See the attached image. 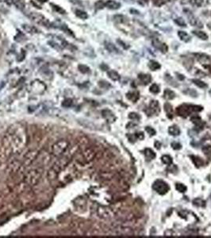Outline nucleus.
I'll return each mask as SVG.
<instances>
[{
    "mask_svg": "<svg viewBox=\"0 0 211 238\" xmlns=\"http://www.w3.org/2000/svg\"><path fill=\"white\" fill-rule=\"evenodd\" d=\"M202 107H201V106L183 104L177 108L176 112L179 116H181L183 118H187V116L190 115L191 113L200 112L202 110Z\"/></svg>",
    "mask_w": 211,
    "mask_h": 238,
    "instance_id": "1",
    "label": "nucleus"
},
{
    "mask_svg": "<svg viewBox=\"0 0 211 238\" xmlns=\"http://www.w3.org/2000/svg\"><path fill=\"white\" fill-rule=\"evenodd\" d=\"M69 146V143L66 140H60L57 142H56L52 148V153L56 156H60L64 154L67 148Z\"/></svg>",
    "mask_w": 211,
    "mask_h": 238,
    "instance_id": "2",
    "label": "nucleus"
},
{
    "mask_svg": "<svg viewBox=\"0 0 211 238\" xmlns=\"http://www.w3.org/2000/svg\"><path fill=\"white\" fill-rule=\"evenodd\" d=\"M41 175L40 172L38 169H33L30 171L26 175V181L28 184L36 185L39 182Z\"/></svg>",
    "mask_w": 211,
    "mask_h": 238,
    "instance_id": "3",
    "label": "nucleus"
},
{
    "mask_svg": "<svg viewBox=\"0 0 211 238\" xmlns=\"http://www.w3.org/2000/svg\"><path fill=\"white\" fill-rule=\"evenodd\" d=\"M152 188L153 190H156L158 194H160L161 195H165L166 193H168V191L170 189L168 184L166 182H164L162 179H157L156 180L153 185H152Z\"/></svg>",
    "mask_w": 211,
    "mask_h": 238,
    "instance_id": "4",
    "label": "nucleus"
},
{
    "mask_svg": "<svg viewBox=\"0 0 211 238\" xmlns=\"http://www.w3.org/2000/svg\"><path fill=\"white\" fill-rule=\"evenodd\" d=\"M28 17L30 18L33 21H34L35 23L39 25H42L45 26H47L49 25V21L45 17L40 14L39 13H36V12H31L28 14Z\"/></svg>",
    "mask_w": 211,
    "mask_h": 238,
    "instance_id": "5",
    "label": "nucleus"
},
{
    "mask_svg": "<svg viewBox=\"0 0 211 238\" xmlns=\"http://www.w3.org/2000/svg\"><path fill=\"white\" fill-rule=\"evenodd\" d=\"M161 111V108L159 106V102L156 100H152L149 104V107H148L147 110H145V113L148 116H152L154 114H158Z\"/></svg>",
    "mask_w": 211,
    "mask_h": 238,
    "instance_id": "6",
    "label": "nucleus"
},
{
    "mask_svg": "<svg viewBox=\"0 0 211 238\" xmlns=\"http://www.w3.org/2000/svg\"><path fill=\"white\" fill-rule=\"evenodd\" d=\"M46 86L40 80H34L30 84V89L33 93L40 94L45 91Z\"/></svg>",
    "mask_w": 211,
    "mask_h": 238,
    "instance_id": "7",
    "label": "nucleus"
},
{
    "mask_svg": "<svg viewBox=\"0 0 211 238\" xmlns=\"http://www.w3.org/2000/svg\"><path fill=\"white\" fill-rule=\"evenodd\" d=\"M83 156L85 161L89 162V161H92L94 158V156H95V152H94V150L92 148H87V149L83 151Z\"/></svg>",
    "mask_w": 211,
    "mask_h": 238,
    "instance_id": "8",
    "label": "nucleus"
},
{
    "mask_svg": "<svg viewBox=\"0 0 211 238\" xmlns=\"http://www.w3.org/2000/svg\"><path fill=\"white\" fill-rule=\"evenodd\" d=\"M152 45L154 46L156 48L159 49V50L162 52V53H167V52H168V49L167 45H165L164 43L161 42V40H159L158 39H154V40H152Z\"/></svg>",
    "mask_w": 211,
    "mask_h": 238,
    "instance_id": "9",
    "label": "nucleus"
},
{
    "mask_svg": "<svg viewBox=\"0 0 211 238\" xmlns=\"http://www.w3.org/2000/svg\"><path fill=\"white\" fill-rule=\"evenodd\" d=\"M37 156H38V153H37L36 151H30V152H29L26 155V157H24V164H26V166H28L29 164H30L36 159Z\"/></svg>",
    "mask_w": 211,
    "mask_h": 238,
    "instance_id": "10",
    "label": "nucleus"
},
{
    "mask_svg": "<svg viewBox=\"0 0 211 238\" xmlns=\"http://www.w3.org/2000/svg\"><path fill=\"white\" fill-rule=\"evenodd\" d=\"M190 120L192 121L193 123L195 124V126L196 127L199 128V129H202L204 126H205V122L202 121V120L201 119V118L198 115H193Z\"/></svg>",
    "mask_w": 211,
    "mask_h": 238,
    "instance_id": "11",
    "label": "nucleus"
},
{
    "mask_svg": "<svg viewBox=\"0 0 211 238\" xmlns=\"http://www.w3.org/2000/svg\"><path fill=\"white\" fill-rule=\"evenodd\" d=\"M198 61L202 65H210L211 64V60L207 55L205 54H198L197 55Z\"/></svg>",
    "mask_w": 211,
    "mask_h": 238,
    "instance_id": "12",
    "label": "nucleus"
},
{
    "mask_svg": "<svg viewBox=\"0 0 211 238\" xmlns=\"http://www.w3.org/2000/svg\"><path fill=\"white\" fill-rule=\"evenodd\" d=\"M105 6L110 10H118L121 7V3L114 0H108L107 2L105 3Z\"/></svg>",
    "mask_w": 211,
    "mask_h": 238,
    "instance_id": "13",
    "label": "nucleus"
},
{
    "mask_svg": "<svg viewBox=\"0 0 211 238\" xmlns=\"http://www.w3.org/2000/svg\"><path fill=\"white\" fill-rule=\"evenodd\" d=\"M138 78H139L140 81L141 82L142 84H144V85H148L152 80V77L148 74H139Z\"/></svg>",
    "mask_w": 211,
    "mask_h": 238,
    "instance_id": "14",
    "label": "nucleus"
},
{
    "mask_svg": "<svg viewBox=\"0 0 211 238\" xmlns=\"http://www.w3.org/2000/svg\"><path fill=\"white\" fill-rule=\"evenodd\" d=\"M140 98V94L138 91H132L127 94V99L131 100L133 102H136Z\"/></svg>",
    "mask_w": 211,
    "mask_h": 238,
    "instance_id": "15",
    "label": "nucleus"
},
{
    "mask_svg": "<svg viewBox=\"0 0 211 238\" xmlns=\"http://www.w3.org/2000/svg\"><path fill=\"white\" fill-rule=\"evenodd\" d=\"M144 153L146 160L148 161H152L156 157V153L151 148H145L144 151Z\"/></svg>",
    "mask_w": 211,
    "mask_h": 238,
    "instance_id": "16",
    "label": "nucleus"
},
{
    "mask_svg": "<svg viewBox=\"0 0 211 238\" xmlns=\"http://www.w3.org/2000/svg\"><path fill=\"white\" fill-rule=\"evenodd\" d=\"M105 47L110 53H119V50L117 48V47L111 42H108V41L105 42Z\"/></svg>",
    "mask_w": 211,
    "mask_h": 238,
    "instance_id": "17",
    "label": "nucleus"
},
{
    "mask_svg": "<svg viewBox=\"0 0 211 238\" xmlns=\"http://www.w3.org/2000/svg\"><path fill=\"white\" fill-rule=\"evenodd\" d=\"M164 110H165L166 113H167V116L169 118H173V108L171 107V105L169 102H166L164 104Z\"/></svg>",
    "mask_w": 211,
    "mask_h": 238,
    "instance_id": "18",
    "label": "nucleus"
},
{
    "mask_svg": "<svg viewBox=\"0 0 211 238\" xmlns=\"http://www.w3.org/2000/svg\"><path fill=\"white\" fill-rule=\"evenodd\" d=\"M190 158L192 160L193 163H195V165L197 168H199L201 166L204 165V161L202 158L198 157V156H190Z\"/></svg>",
    "mask_w": 211,
    "mask_h": 238,
    "instance_id": "19",
    "label": "nucleus"
},
{
    "mask_svg": "<svg viewBox=\"0 0 211 238\" xmlns=\"http://www.w3.org/2000/svg\"><path fill=\"white\" fill-rule=\"evenodd\" d=\"M22 28L28 33H37L38 31L37 30V28H35L34 26H30V25L28 24L22 25Z\"/></svg>",
    "mask_w": 211,
    "mask_h": 238,
    "instance_id": "20",
    "label": "nucleus"
},
{
    "mask_svg": "<svg viewBox=\"0 0 211 238\" xmlns=\"http://www.w3.org/2000/svg\"><path fill=\"white\" fill-rule=\"evenodd\" d=\"M168 133L172 136H178L180 134V129L177 126L174 125L172 126H170L168 129Z\"/></svg>",
    "mask_w": 211,
    "mask_h": 238,
    "instance_id": "21",
    "label": "nucleus"
},
{
    "mask_svg": "<svg viewBox=\"0 0 211 238\" xmlns=\"http://www.w3.org/2000/svg\"><path fill=\"white\" fill-rule=\"evenodd\" d=\"M178 35H179V38H180L183 41L188 42L189 40H190V35L188 34L187 33L184 32V31H179V32H178Z\"/></svg>",
    "mask_w": 211,
    "mask_h": 238,
    "instance_id": "22",
    "label": "nucleus"
},
{
    "mask_svg": "<svg viewBox=\"0 0 211 238\" xmlns=\"http://www.w3.org/2000/svg\"><path fill=\"white\" fill-rule=\"evenodd\" d=\"M107 74H108V75H109V77L112 80L114 81H118L120 80V75L118 74L117 72H115V71H114V70H110V71H108V72H107Z\"/></svg>",
    "mask_w": 211,
    "mask_h": 238,
    "instance_id": "23",
    "label": "nucleus"
},
{
    "mask_svg": "<svg viewBox=\"0 0 211 238\" xmlns=\"http://www.w3.org/2000/svg\"><path fill=\"white\" fill-rule=\"evenodd\" d=\"M161 67V64H159L158 62L155 61V60H150L149 63H148V67L152 71H156V70L160 69Z\"/></svg>",
    "mask_w": 211,
    "mask_h": 238,
    "instance_id": "24",
    "label": "nucleus"
},
{
    "mask_svg": "<svg viewBox=\"0 0 211 238\" xmlns=\"http://www.w3.org/2000/svg\"><path fill=\"white\" fill-rule=\"evenodd\" d=\"M164 98L168 100H171L175 98V92L170 89H166L164 91Z\"/></svg>",
    "mask_w": 211,
    "mask_h": 238,
    "instance_id": "25",
    "label": "nucleus"
},
{
    "mask_svg": "<svg viewBox=\"0 0 211 238\" xmlns=\"http://www.w3.org/2000/svg\"><path fill=\"white\" fill-rule=\"evenodd\" d=\"M75 15L80 19H87L88 18V14L86 13L85 11H81V10H76L75 11Z\"/></svg>",
    "mask_w": 211,
    "mask_h": 238,
    "instance_id": "26",
    "label": "nucleus"
},
{
    "mask_svg": "<svg viewBox=\"0 0 211 238\" xmlns=\"http://www.w3.org/2000/svg\"><path fill=\"white\" fill-rule=\"evenodd\" d=\"M193 33L195 36H197L198 38L202 39V40H207L208 39V35L206 34L205 32H203V31H193Z\"/></svg>",
    "mask_w": 211,
    "mask_h": 238,
    "instance_id": "27",
    "label": "nucleus"
},
{
    "mask_svg": "<svg viewBox=\"0 0 211 238\" xmlns=\"http://www.w3.org/2000/svg\"><path fill=\"white\" fill-rule=\"evenodd\" d=\"M189 18H190L189 19V20H190V23L191 25L195 26L202 27V24L200 21H198V19L196 18H195V17L193 16V15H191Z\"/></svg>",
    "mask_w": 211,
    "mask_h": 238,
    "instance_id": "28",
    "label": "nucleus"
},
{
    "mask_svg": "<svg viewBox=\"0 0 211 238\" xmlns=\"http://www.w3.org/2000/svg\"><path fill=\"white\" fill-rule=\"evenodd\" d=\"M161 161L163 163H165L167 165H170L172 163V158L168 155H164L161 158Z\"/></svg>",
    "mask_w": 211,
    "mask_h": 238,
    "instance_id": "29",
    "label": "nucleus"
},
{
    "mask_svg": "<svg viewBox=\"0 0 211 238\" xmlns=\"http://www.w3.org/2000/svg\"><path fill=\"white\" fill-rule=\"evenodd\" d=\"M192 82L195 83V85L198 86V87H200V88H205V87H207L206 83H205L202 81H201L200 80H198V79H193Z\"/></svg>",
    "mask_w": 211,
    "mask_h": 238,
    "instance_id": "30",
    "label": "nucleus"
},
{
    "mask_svg": "<svg viewBox=\"0 0 211 238\" xmlns=\"http://www.w3.org/2000/svg\"><path fill=\"white\" fill-rule=\"evenodd\" d=\"M193 204L196 206H201V207H204L206 206V202L201 198H195V200L193 201Z\"/></svg>",
    "mask_w": 211,
    "mask_h": 238,
    "instance_id": "31",
    "label": "nucleus"
},
{
    "mask_svg": "<svg viewBox=\"0 0 211 238\" xmlns=\"http://www.w3.org/2000/svg\"><path fill=\"white\" fill-rule=\"evenodd\" d=\"M202 152L204 153V154L208 156V157H211V145H205L204 147L202 148Z\"/></svg>",
    "mask_w": 211,
    "mask_h": 238,
    "instance_id": "32",
    "label": "nucleus"
},
{
    "mask_svg": "<svg viewBox=\"0 0 211 238\" xmlns=\"http://www.w3.org/2000/svg\"><path fill=\"white\" fill-rule=\"evenodd\" d=\"M188 2H189L190 4H192L193 6H197V7H199V6H201L202 5L203 0H187V3H188Z\"/></svg>",
    "mask_w": 211,
    "mask_h": 238,
    "instance_id": "33",
    "label": "nucleus"
},
{
    "mask_svg": "<svg viewBox=\"0 0 211 238\" xmlns=\"http://www.w3.org/2000/svg\"><path fill=\"white\" fill-rule=\"evenodd\" d=\"M175 188L177 190H179V192L184 193L187 190V187L183 185V183H176L175 185Z\"/></svg>",
    "mask_w": 211,
    "mask_h": 238,
    "instance_id": "34",
    "label": "nucleus"
},
{
    "mask_svg": "<svg viewBox=\"0 0 211 238\" xmlns=\"http://www.w3.org/2000/svg\"><path fill=\"white\" fill-rule=\"evenodd\" d=\"M48 44H49V45L52 46L53 48H54L55 49H57V50H59V51H60L62 49V45H59L58 43L55 42V41H48Z\"/></svg>",
    "mask_w": 211,
    "mask_h": 238,
    "instance_id": "35",
    "label": "nucleus"
},
{
    "mask_svg": "<svg viewBox=\"0 0 211 238\" xmlns=\"http://www.w3.org/2000/svg\"><path fill=\"white\" fill-rule=\"evenodd\" d=\"M149 90L153 94H158L160 92V87H159V86H158L157 84H156V83L152 84V85L150 87Z\"/></svg>",
    "mask_w": 211,
    "mask_h": 238,
    "instance_id": "36",
    "label": "nucleus"
},
{
    "mask_svg": "<svg viewBox=\"0 0 211 238\" xmlns=\"http://www.w3.org/2000/svg\"><path fill=\"white\" fill-rule=\"evenodd\" d=\"M129 118H130L132 120H135V121H138L140 120V115L136 113H130L129 115Z\"/></svg>",
    "mask_w": 211,
    "mask_h": 238,
    "instance_id": "37",
    "label": "nucleus"
},
{
    "mask_svg": "<svg viewBox=\"0 0 211 238\" xmlns=\"http://www.w3.org/2000/svg\"><path fill=\"white\" fill-rule=\"evenodd\" d=\"M175 22L176 23L177 25H179L180 26H186V22H185L184 19H183L182 18H176L175 20Z\"/></svg>",
    "mask_w": 211,
    "mask_h": 238,
    "instance_id": "38",
    "label": "nucleus"
},
{
    "mask_svg": "<svg viewBox=\"0 0 211 238\" xmlns=\"http://www.w3.org/2000/svg\"><path fill=\"white\" fill-rule=\"evenodd\" d=\"M79 70L81 72L87 73L88 72L90 69H89V67H87V66L83 65V64H80V65H79Z\"/></svg>",
    "mask_w": 211,
    "mask_h": 238,
    "instance_id": "39",
    "label": "nucleus"
},
{
    "mask_svg": "<svg viewBox=\"0 0 211 238\" xmlns=\"http://www.w3.org/2000/svg\"><path fill=\"white\" fill-rule=\"evenodd\" d=\"M52 6H53V9L56 12H58L60 13H65V11L63 8H61L60 6H59L55 5V4H52Z\"/></svg>",
    "mask_w": 211,
    "mask_h": 238,
    "instance_id": "40",
    "label": "nucleus"
},
{
    "mask_svg": "<svg viewBox=\"0 0 211 238\" xmlns=\"http://www.w3.org/2000/svg\"><path fill=\"white\" fill-rule=\"evenodd\" d=\"M145 130L148 132V134H149L150 136H153V135H155L156 134L155 129L153 128H152V127H150V126H147V127L145 128Z\"/></svg>",
    "mask_w": 211,
    "mask_h": 238,
    "instance_id": "41",
    "label": "nucleus"
},
{
    "mask_svg": "<svg viewBox=\"0 0 211 238\" xmlns=\"http://www.w3.org/2000/svg\"><path fill=\"white\" fill-rule=\"evenodd\" d=\"M103 6H105V3L104 2H102V1H101V0L95 3V7H96L97 9H102Z\"/></svg>",
    "mask_w": 211,
    "mask_h": 238,
    "instance_id": "42",
    "label": "nucleus"
},
{
    "mask_svg": "<svg viewBox=\"0 0 211 238\" xmlns=\"http://www.w3.org/2000/svg\"><path fill=\"white\" fill-rule=\"evenodd\" d=\"M171 147H172V148H174V149L178 150L181 148V145H180L179 143H177V142H173V143L171 144Z\"/></svg>",
    "mask_w": 211,
    "mask_h": 238,
    "instance_id": "43",
    "label": "nucleus"
},
{
    "mask_svg": "<svg viewBox=\"0 0 211 238\" xmlns=\"http://www.w3.org/2000/svg\"><path fill=\"white\" fill-rule=\"evenodd\" d=\"M135 136H136V137L137 138V139H140V140L144 139V134H143L142 132H137V133L135 134Z\"/></svg>",
    "mask_w": 211,
    "mask_h": 238,
    "instance_id": "44",
    "label": "nucleus"
},
{
    "mask_svg": "<svg viewBox=\"0 0 211 238\" xmlns=\"http://www.w3.org/2000/svg\"><path fill=\"white\" fill-rule=\"evenodd\" d=\"M128 137L129 140V141H131L132 143H134V142L136 141V140L137 139L136 137V136H135V134H129V135H128Z\"/></svg>",
    "mask_w": 211,
    "mask_h": 238,
    "instance_id": "45",
    "label": "nucleus"
},
{
    "mask_svg": "<svg viewBox=\"0 0 211 238\" xmlns=\"http://www.w3.org/2000/svg\"><path fill=\"white\" fill-rule=\"evenodd\" d=\"M153 2L155 3V5L158 6H161L165 3V0H153Z\"/></svg>",
    "mask_w": 211,
    "mask_h": 238,
    "instance_id": "46",
    "label": "nucleus"
},
{
    "mask_svg": "<svg viewBox=\"0 0 211 238\" xmlns=\"http://www.w3.org/2000/svg\"><path fill=\"white\" fill-rule=\"evenodd\" d=\"M177 168L176 166L174 165V164L171 163V164L169 165L168 168V171H170V172H171V173H173V172L174 173H175V171H174V168Z\"/></svg>",
    "mask_w": 211,
    "mask_h": 238,
    "instance_id": "47",
    "label": "nucleus"
},
{
    "mask_svg": "<svg viewBox=\"0 0 211 238\" xmlns=\"http://www.w3.org/2000/svg\"><path fill=\"white\" fill-rule=\"evenodd\" d=\"M155 146H156V148H157V149H160V148H161V144L159 141H156L155 142Z\"/></svg>",
    "mask_w": 211,
    "mask_h": 238,
    "instance_id": "48",
    "label": "nucleus"
},
{
    "mask_svg": "<svg viewBox=\"0 0 211 238\" xmlns=\"http://www.w3.org/2000/svg\"><path fill=\"white\" fill-rule=\"evenodd\" d=\"M118 42L119 43V44H121V45L123 46V47H124V48H129L128 46H126V45H125V43L123 42V41H121V40H118Z\"/></svg>",
    "mask_w": 211,
    "mask_h": 238,
    "instance_id": "49",
    "label": "nucleus"
},
{
    "mask_svg": "<svg viewBox=\"0 0 211 238\" xmlns=\"http://www.w3.org/2000/svg\"><path fill=\"white\" fill-rule=\"evenodd\" d=\"M178 75V78H180V80H184V77H183V75H179V74H177Z\"/></svg>",
    "mask_w": 211,
    "mask_h": 238,
    "instance_id": "50",
    "label": "nucleus"
},
{
    "mask_svg": "<svg viewBox=\"0 0 211 238\" xmlns=\"http://www.w3.org/2000/svg\"><path fill=\"white\" fill-rule=\"evenodd\" d=\"M37 1H38V2H40V3H45V2H47L48 0H37Z\"/></svg>",
    "mask_w": 211,
    "mask_h": 238,
    "instance_id": "51",
    "label": "nucleus"
},
{
    "mask_svg": "<svg viewBox=\"0 0 211 238\" xmlns=\"http://www.w3.org/2000/svg\"><path fill=\"white\" fill-rule=\"evenodd\" d=\"M144 1H145V2H147V1H148V0H144Z\"/></svg>",
    "mask_w": 211,
    "mask_h": 238,
    "instance_id": "52",
    "label": "nucleus"
},
{
    "mask_svg": "<svg viewBox=\"0 0 211 238\" xmlns=\"http://www.w3.org/2000/svg\"><path fill=\"white\" fill-rule=\"evenodd\" d=\"M210 15H211V13H210Z\"/></svg>",
    "mask_w": 211,
    "mask_h": 238,
    "instance_id": "53",
    "label": "nucleus"
}]
</instances>
